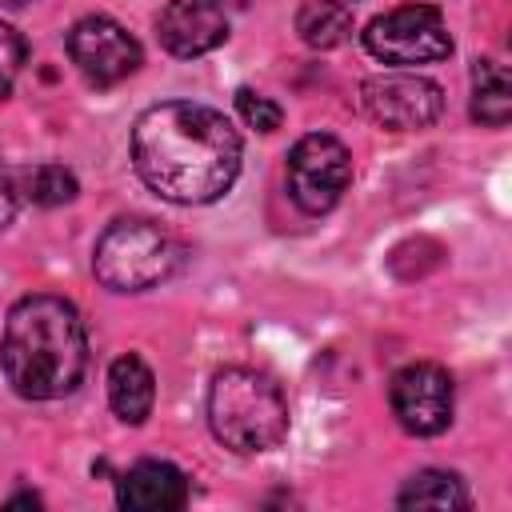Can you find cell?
Masks as SVG:
<instances>
[{
	"instance_id": "cell-1",
	"label": "cell",
	"mask_w": 512,
	"mask_h": 512,
	"mask_svg": "<svg viewBox=\"0 0 512 512\" xmlns=\"http://www.w3.org/2000/svg\"><path fill=\"white\" fill-rule=\"evenodd\" d=\"M132 164L156 196L172 204H212L240 172V136L224 112L168 100L136 120Z\"/></svg>"
},
{
	"instance_id": "cell-2",
	"label": "cell",
	"mask_w": 512,
	"mask_h": 512,
	"mask_svg": "<svg viewBox=\"0 0 512 512\" xmlns=\"http://www.w3.org/2000/svg\"><path fill=\"white\" fill-rule=\"evenodd\" d=\"M0 368L24 400L68 396L88 368V332L64 296L36 292L8 308Z\"/></svg>"
},
{
	"instance_id": "cell-3",
	"label": "cell",
	"mask_w": 512,
	"mask_h": 512,
	"mask_svg": "<svg viewBox=\"0 0 512 512\" xmlns=\"http://www.w3.org/2000/svg\"><path fill=\"white\" fill-rule=\"evenodd\" d=\"M208 424L232 452H268L288 436V400L280 384L256 368H224L208 388Z\"/></svg>"
},
{
	"instance_id": "cell-4",
	"label": "cell",
	"mask_w": 512,
	"mask_h": 512,
	"mask_svg": "<svg viewBox=\"0 0 512 512\" xmlns=\"http://www.w3.org/2000/svg\"><path fill=\"white\" fill-rule=\"evenodd\" d=\"M180 264V244L152 220H112L92 252L96 280L112 292H144L168 280Z\"/></svg>"
},
{
	"instance_id": "cell-5",
	"label": "cell",
	"mask_w": 512,
	"mask_h": 512,
	"mask_svg": "<svg viewBox=\"0 0 512 512\" xmlns=\"http://www.w3.org/2000/svg\"><path fill=\"white\" fill-rule=\"evenodd\" d=\"M364 48L392 68H416V64H436L452 52L448 24L440 8L432 4H404L384 16H376L364 28Z\"/></svg>"
},
{
	"instance_id": "cell-6",
	"label": "cell",
	"mask_w": 512,
	"mask_h": 512,
	"mask_svg": "<svg viewBox=\"0 0 512 512\" xmlns=\"http://www.w3.org/2000/svg\"><path fill=\"white\" fill-rule=\"evenodd\" d=\"M352 180V156L348 148L328 132H308L288 152V192L300 212L320 216L328 212Z\"/></svg>"
},
{
	"instance_id": "cell-7",
	"label": "cell",
	"mask_w": 512,
	"mask_h": 512,
	"mask_svg": "<svg viewBox=\"0 0 512 512\" xmlns=\"http://www.w3.org/2000/svg\"><path fill=\"white\" fill-rule=\"evenodd\" d=\"M360 108L368 120L392 132H420L444 112V92L416 72H380L360 84Z\"/></svg>"
},
{
	"instance_id": "cell-8",
	"label": "cell",
	"mask_w": 512,
	"mask_h": 512,
	"mask_svg": "<svg viewBox=\"0 0 512 512\" xmlns=\"http://www.w3.org/2000/svg\"><path fill=\"white\" fill-rule=\"evenodd\" d=\"M68 56L84 72V80H92L96 88L128 80L140 68V60H144L136 36L124 24H116L112 16H84V20H76L72 32H68Z\"/></svg>"
},
{
	"instance_id": "cell-9",
	"label": "cell",
	"mask_w": 512,
	"mask_h": 512,
	"mask_svg": "<svg viewBox=\"0 0 512 512\" xmlns=\"http://www.w3.org/2000/svg\"><path fill=\"white\" fill-rule=\"evenodd\" d=\"M388 400L392 412L400 420L404 432L412 436H436L452 424V408H456V392H452V376L440 364H404L392 384H388Z\"/></svg>"
},
{
	"instance_id": "cell-10",
	"label": "cell",
	"mask_w": 512,
	"mask_h": 512,
	"mask_svg": "<svg viewBox=\"0 0 512 512\" xmlns=\"http://www.w3.org/2000/svg\"><path fill=\"white\" fill-rule=\"evenodd\" d=\"M156 36L172 56H204L228 40V12L220 0H168L156 16Z\"/></svg>"
},
{
	"instance_id": "cell-11",
	"label": "cell",
	"mask_w": 512,
	"mask_h": 512,
	"mask_svg": "<svg viewBox=\"0 0 512 512\" xmlns=\"http://www.w3.org/2000/svg\"><path fill=\"white\" fill-rule=\"evenodd\" d=\"M116 500L128 512H168V508H184L188 504V476L168 464V460H140L132 464L120 484H116Z\"/></svg>"
},
{
	"instance_id": "cell-12",
	"label": "cell",
	"mask_w": 512,
	"mask_h": 512,
	"mask_svg": "<svg viewBox=\"0 0 512 512\" xmlns=\"http://www.w3.org/2000/svg\"><path fill=\"white\" fill-rule=\"evenodd\" d=\"M156 400V376L140 356H116L108 368V404L124 424H144Z\"/></svg>"
},
{
	"instance_id": "cell-13",
	"label": "cell",
	"mask_w": 512,
	"mask_h": 512,
	"mask_svg": "<svg viewBox=\"0 0 512 512\" xmlns=\"http://www.w3.org/2000/svg\"><path fill=\"white\" fill-rule=\"evenodd\" d=\"M472 116L488 128H504L512 116V84L504 64L496 60H476L472 68Z\"/></svg>"
},
{
	"instance_id": "cell-14",
	"label": "cell",
	"mask_w": 512,
	"mask_h": 512,
	"mask_svg": "<svg viewBox=\"0 0 512 512\" xmlns=\"http://www.w3.org/2000/svg\"><path fill=\"white\" fill-rule=\"evenodd\" d=\"M400 508H468L472 496L464 488V480L456 472H444V468H424L416 472L400 496H396Z\"/></svg>"
},
{
	"instance_id": "cell-15",
	"label": "cell",
	"mask_w": 512,
	"mask_h": 512,
	"mask_svg": "<svg viewBox=\"0 0 512 512\" xmlns=\"http://www.w3.org/2000/svg\"><path fill=\"white\" fill-rule=\"evenodd\" d=\"M296 32L312 48H336L352 32V12L344 0H308L296 12Z\"/></svg>"
},
{
	"instance_id": "cell-16",
	"label": "cell",
	"mask_w": 512,
	"mask_h": 512,
	"mask_svg": "<svg viewBox=\"0 0 512 512\" xmlns=\"http://www.w3.org/2000/svg\"><path fill=\"white\" fill-rule=\"evenodd\" d=\"M12 180H16V192L24 196V200H32V204H40V208H56V204H68L76 192H80V184H76V176L64 168V164H36V168H24V172H12Z\"/></svg>"
},
{
	"instance_id": "cell-17",
	"label": "cell",
	"mask_w": 512,
	"mask_h": 512,
	"mask_svg": "<svg viewBox=\"0 0 512 512\" xmlns=\"http://www.w3.org/2000/svg\"><path fill=\"white\" fill-rule=\"evenodd\" d=\"M236 108H240L244 124H252L256 132H276L280 120H284L280 104H272L268 96H260V92H252V88H240V92H236Z\"/></svg>"
},
{
	"instance_id": "cell-18",
	"label": "cell",
	"mask_w": 512,
	"mask_h": 512,
	"mask_svg": "<svg viewBox=\"0 0 512 512\" xmlns=\"http://www.w3.org/2000/svg\"><path fill=\"white\" fill-rule=\"evenodd\" d=\"M20 68H24V40H20V32L12 24L0 20V96L12 92Z\"/></svg>"
},
{
	"instance_id": "cell-19",
	"label": "cell",
	"mask_w": 512,
	"mask_h": 512,
	"mask_svg": "<svg viewBox=\"0 0 512 512\" xmlns=\"http://www.w3.org/2000/svg\"><path fill=\"white\" fill-rule=\"evenodd\" d=\"M16 204H20V192H16V180H12V172H4V168H0V232L8 228V220H12V212H16Z\"/></svg>"
},
{
	"instance_id": "cell-20",
	"label": "cell",
	"mask_w": 512,
	"mask_h": 512,
	"mask_svg": "<svg viewBox=\"0 0 512 512\" xmlns=\"http://www.w3.org/2000/svg\"><path fill=\"white\" fill-rule=\"evenodd\" d=\"M4 4H12V8H20V4H28V0H4Z\"/></svg>"
},
{
	"instance_id": "cell-21",
	"label": "cell",
	"mask_w": 512,
	"mask_h": 512,
	"mask_svg": "<svg viewBox=\"0 0 512 512\" xmlns=\"http://www.w3.org/2000/svg\"><path fill=\"white\" fill-rule=\"evenodd\" d=\"M220 4H224V8H228V4H244V0H220Z\"/></svg>"
},
{
	"instance_id": "cell-22",
	"label": "cell",
	"mask_w": 512,
	"mask_h": 512,
	"mask_svg": "<svg viewBox=\"0 0 512 512\" xmlns=\"http://www.w3.org/2000/svg\"><path fill=\"white\" fill-rule=\"evenodd\" d=\"M344 4H348V0H344Z\"/></svg>"
}]
</instances>
